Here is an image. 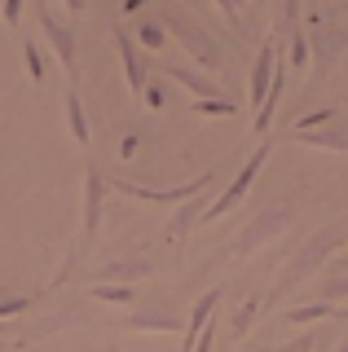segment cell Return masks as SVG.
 <instances>
[{"label": "cell", "instance_id": "1", "mask_svg": "<svg viewBox=\"0 0 348 352\" xmlns=\"http://www.w3.org/2000/svg\"><path fill=\"white\" fill-rule=\"evenodd\" d=\"M340 242H348V229H344V225L326 229V234H313V238H309V242H304V247L296 251V260H291L287 269H282V278L274 282V291H269L265 300H260V308H278V304H282V295L300 291V286L309 282V278L322 269L326 260H331V251L340 247Z\"/></svg>", "mask_w": 348, "mask_h": 352}, {"label": "cell", "instance_id": "2", "mask_svg": "<svg viewBox=\"0 0 348 352\" xmlns=\"http://www.w3.org/2000/svg\"><path fill=\"white\" fill-rule=\"evenodd\" d=\"M291 216H296V203H269L265 212H256L252 220H247L238 234L225 242V256L221 260H230V264H238V260H252L260 247H265L269 238H278V234H287L291 229Z\"/></svg>", "mask_w": 348, "mask_h": 352}, {"label": "cell", "instance_id": "3", "mask_svg": "<svg viewBox=\"0 0 348 352\" xmlns=\"http://www.w3.org/2000/svg\"><path fill=\"white\" fill-rule=\"evenodd\" d=\"M163 31H168V36L177 40L181 49H186L190 58L203 66V71H221V62H225V58H221V49H216V40H212L190 14H177V9H172V14L163 18Z\"/></svg>", "mask_w": 348, "mask_h": 352}, {"label": "cell", "instance_id": "4", "mask_svg": "<svg viewBox=\"0 0 348 352\" xmlns=\"http://www.w3.org/2000/svg\"><path fill=\"white\" fill-rule=\"evenodd\" d=\"M221 181V172H203V176H194V181L186 185H177V190H150V185H133V181H124V176H111V190L119 194H128V198H141V203H159V207H181L186 198L194 194H203V190H212V185Z\"/></svg>", "mask_w": 348, "mask_h": 352}, {"label": "cell", "instance_id": "5", "mask_svg": "<svg viewBox=\"0 0 348 352\" xmlns=\"http://www.w3.org/2000/svg\"><path fill=\"white\" fill-rule=\"evenodd\" d=\"M269 150H274V146H269V141H260V146H256V154H252V159L243 163V168H238V176H234L230 185H225V194L216 198V203H208V212H203L199 220H216V216L234 212V207H238V203H243V198H247V190H252V185H256L260 168H265V163H269Z\"/></svg>", "mask_w": 348, "mask_h": 352}, {"label": "cell", "instance_id": "6", "mask_svg": "<svg viewBox=\"0 0 348 352\" xmlns=\"http://www.w3.org/2000/svg\"><path fill=\"white\" fill-rule=\"evenodd\" d=\"M36 22H40V36H45L53 44V53H58L62 71L71 75V80H80V49H75V31L67 27V22H58L49 14L45 0H36Z\"/></svg>", "mask_w": 348, "mask_h": 352}, {"label": "cell", "instance_id": "7", "mask_svg": "<svg viewBox=\"0 0 348 352\" xmlns=\"http://www.w3.org/2000/svg\"><path fill=\"white\" fill-rule=\"evenodd\" d=\"M102 220H106V176L89 163V172H84V242L97 238Z\"/></svg>", "mask_w": 348, "mask_h": 352}, {"label": "cell", "instance_id": "8", "mask_svg": "<svg viewBox=\"0 0 348 352\" xmlns=\"http://www.w3.org/2000/svg\"><path fill=\"white\" fill-rule=\"evenodd\" d=\"M348 44V36H344V27H335V22H326V18H318L313 22V58H318V66H322V75L335 66V58H340V49Z\"/></svg>", "mask_w": 348, "mask_h": 352}, {"label": "cell", "instance_id": "9", "mask_svg": "<svg viewBox=\"0 0 348 352\" xmlns=\"http://www.w3.org/2000/svg\"><path fill=\"white\" fill-rule=\"evenodd\" d=\"M221 300H225V286H212V291H203L199 300H194L190 317H186V339H181V352H190V348H194V339L203 335V326L212 322V313L221 308Z\"/></svg>", "mask_w": 348, "mask_h": 352}, {"label": "cell", "instance_id": "10", "mask_svg": "<svg viewBox=\"0 0 348 352\" xmlns=\"http://www.w3.org/2000/svg\"><path fill=\"white\" fill-rule=\"evenodd\" d=\"M111 36H115L119 62H124V80H128V88H133V97H137V102H141V88H146V71H141V58H137V44H133V36H128L124 27H115Z\"/></svg>", "mask_w": 348, "mask_h": 352}, {"label": "cell", "instance_id": "11", "mask_svg": "<svg viewBox=\"0 0 348 352\" xmlns=\"http://www.w3.org/2000/svg\"><path fill=\"white\" fill-rule=\"evenodd\" d=\"M274 62H278V49H274V40H265V44H260V53H256V62H252V106L256 110L265 106V97H269Z\"/></svg>", "mask_w": 348, "mask_h": 352}, {"label": "cell", "instance_id": "12", "mask_svg": "<svg viewBox=\"0 0 348 352\" xmlns=\"http://www.w3.org/2000/svg\"><path fill=\"white\" fill-rule=\"evenodd\" d=\"M155 273V264L150 260H141V256H128V260H111L106 269H97L93 273V282H141V278H150Z\"/></svg>", "mask_w": 348, "mask_h": 352}, {"label": "cell", "instance_id": "13", "mask_svg": "<svg viewBox=\"0 0 348 352\" xmlns=\"http://www.w3.org/2000/svg\"><path fill=\"white\" fill-rule=\"evenodd\" d=\"M62 106H67V128L75 137V146H89L93 132H89V119H84V102H80V80L67 84V97H62Z\"/></svg>", "mask_w": 348, "mask_h": 352}, {"label": "cell", "instance_id": "14", "mask_svg": "<svg viewBox=\"0 0 348 352\" xmlns=\"http://www.w3.org/2000/svg\"><path fill=\"white\" fill-rule=\"evenodd\" d=\"M168 80H177L181 88H190L194 93V102H203V97H221V88H216V80H208V75H199V71H190V66H159Z\"/></svg>", "mask_w": 348, "mask_h": 352}, {"label": "cell", "instance_id": "15", "mask_svg": "<svg viewBox=\"0 0 348 352\" xmlns=\"http://www.w3.org/2000/svg\"><path fill=\"white\" fill-rule=\"evenodd\" d=\"M203 212H208V190H203V194H194V198H186V203H181V212L168 220V238H172V242H177V238H186L190 229L199 225V216H203Z\"/></svg>", "mask_w": 348, "mask_h": 352}, {"label": "cell", "instance_id": "16", "mask_svg": "<svg viewBox=\"0 0 348 352\" xmlns=\"http://www.w3.org/2000/svg\"><path fill=\"white\" fill-rule=\"evenodd\" d=\"M300 146L309 150H335V154H348V132L340 128H309V132H291Z\"/></svg>", "mask_w": 348, "mask_h": 352}, {"label": "cell", "instance_id": "17", "mask_svg": "<svg viewBox=\"0 0 348 352\" xmlns=\"http://www.w3.org/2000/svg\"><path fill=\"white\" fill-rule=\"evenodd\" d=\"M124 330H137V335H177V330H181V317H168V313H141V317H128Z\"/></svg>", "mask_w": 348, "mask_h": 352}, {"label": "cell", "instance_id": "18", "mask_svg": "<svg viewBox=\"0 0 348 352\" xmlns=\"http://www.w3.org/2000/svg\"><path fill=\"white\" fill-rule=\"evenodd\" d=\"M256 317H260V295H247V300L234 308V317H230V335L247 339V330L256 326Z\"/></svg>", "mask_w": 348, "mask_h": 352}, {"label": "cell", "instance_id": "19", "mask_svg": "<svg viewBox=\"0 0 348 352\" xmlns=\"http://www.w3.org/2000/svg\"><path fill=\"white\" fill-rule=\"evenodd\" d=\"M282 317H287V326H309V322H318V317H335V304H296V308H282Z\"/></svg>", "mask_w": 348, "mask_h": 352}, {"label": "cell", "instance_id": "20", "mask_svg": "<svg viewBox=\"0 0 348 352\" xmlns=\"http://www.w3.org/2000/svg\"><path fill=\"white\" fill-rule=\"evenodd\" d=\"M326 344H331V330H309V335H300V339H291V344H282V348H265V352H326Z\"/></svg>", "mask_w": 348, "mask_h": 352}, {"label": "cell", "instance_id": "21", "mask_svg": "<svg viewBox=\"0 0 348 352\" xmlns=\"http://www.w3.org/2000/svg\"><path fill=\"white\" fill-rule=\"evenodd\" d=\"M23 62H27V75H31V84H45L49 66H45V53H40V44H36V40H23Z\"/></svg>", "mask_w": 348, "mask_h": 352}, {"label": "cell", "instance_id": "22", "mask_svg": "<svg viewBox=\"0 0 348 352\" xmlns=\"http://www.w3.org/2000/svg\"><path fill=\"white\" fill-rule=\"evenodd\" d=\"M89 295H93V300H106V304H133L137 300L133 286H102V282H93Z\"/></svg>", "mask_w": 348, "mask_h": 352}, {"label": "cell", "instance_id": "23", "mask_svg": "<svg viewBox=\"0 0 348 352\" xmlns=\"http://www.w3.org/2000/svg\"><path fill=\"white\" fill-rule=\"evenodd\" d=\"M190 110H199V115H221V119H230V115H238V106L230 102V97H203V102H194Z\"/></svg>", "mask_w": 348, "mask_h": 352}, {"label": "cell", "instance_id": "24", "mask_svg": "<svg viewBox=\"0 0 348 352\" xmlns=\"http://www.w3.org/2000/svg\"><path fill=\"white\" fill-rule=\"evenodd\" d=\"M31 304H36L31 295H0V322H14V317L27 313Z\"/></svg>", "mask_w": 348, "mask_h": 352}, {"label": "cell", "instance_id": "25", "mask_svg": "<svg viewBox=\"0 0 348 352\" xmlns=\"http://www.w3.org/2000/svg\"><path fill=\"white\" fill-rule=\"evenodd\" d=\"M163 40H168V36H163L159 22H141V31H137V44H141V49L155 53V49H163Z\"/></svg>", "mask_w": 348, "mask_h": 352}, {"label": "cell", "instance_id": "26", "mask_svg": "<svg viewBox=\"0 0 348 352\" xmlns=\"http://www.w3.org/2000/svg\"><path fill=\"white\" fill-rule=\"evenodd\" d=\"M331 119H335V106H322V110H309V115H304V119H300V124H296V128H291V132H309V128H326V124H331Z\"/></svg>", "mask_w": 348, "mask_h": 352}, {"label": "cell", "instance_id": "27", "mask_svg": "<svg viewBox=\"0 0 348 352\" xmlns=\"http://www.w3.org/2000/svg\"><path fill=\"white\" fill-rule=\"evenodd\" d=\"M216 9L225 14V22H230L234 31H243V9H238V0H216Z\"/></svg>", "mask_w": 348, "mask_h": 352}, {"label": "cell", "instance_id": "28", "mask_svg": "<svg viewBox=\"0 0 348 352\" xmlns=\"http://www.w3.org/2000/svg\"><path fill=\"white\" fill-rule=\"evenodd\" d=\"M18 18H23V0H5V5H0V22H5V27H18Z\"/></svg>", "mask_w": 348, "mask_h": 352}, {"label": "cell", "instance_id": "29", "mask_svg": "<svg viewBox=\"0 0 348 352\" xmlns=\"http://www.w3.org/2000/svg\"><path fill=\"white\" fill-rule=\"evenodd\" d=\"M141 102H150V110H163V93H159V84H146V88H141Z\"/></svg>", "mask_w": 348, "mask_h": 352}, {"label": "cell", "instance_id": "30", "mask_svg": "<svg viewBox=\"0 0 348 352\" xmlns=\"http://www.w3.org/2000/svg\"><path fill=\"white\" fill-rule=\"evenodd\" d=\"M137 150H141V137H137V132H128V137L119 141V154H124V159H133Z\"/></svg>", "mask_w": 348, "mask_h": 352}, {"label": "cell", "instance_id": "31", "mask_svg": "<svg viewBox=\"0 0 348 352\" xmlns=\"http://www.w3.org/2000/svg\"><path fill=\"white\" fill-rule=\"evenodd\" d=\"M141 5H146V0H124V14H137Z\"/></svg>", "mask_w": 348, "mask_h": 352}, {"label": "cell", "instance_id": "32", "mask_svg": "<svg viewBox=\"0 0 348 352\" xmlns=\"http://www.w3.org/2000/svg\"><path fill=\"white\" fill-rule=\"evenodd\" d=\"M84 5H89V0H67V9H71V14H84Z\"/></svg>", "mask_w": 348, "mask_h": 352}, {"label": "cell", "instance_id": "33", "mask_svg": "<svg viewBox=\"0 0 348 352\" xmlns=\"http://www.w3.org/2000/svg\"><path fill=\"white\" fill-rule=\"evenodd\" d=\"M335 322H348V308H335Z\"/></svg>", "mask_w": 348, "mask_h": 352}, {"label": "cell", "instance_id": "34", "mask_svg": "<svg viewBox=\"0 0 348 352\" xmlns=\"http://www.w3.org/2000/svg\"><path fill=\"white\" fill-rule=\"evenodd\" d=\"M335 352H348V339H340V344H335Z\"/></svg>", "mask_w": 348, "mask_h": 352}, {"label": "cell", "instance_id": "35", "mask_svg": "<svg viewBox=\"0 0 348 352\" xmlns=\"http://www.w3.org/2000/svg\"><path fill=\"white\" fill-rule=\"evenodd\" d=\"M5 330H9V322H0V335H5Z\"/></svg>", "mask_w": 348, "mask_h": 352}, {"label": "cell", "instance_id": "36", "mask_svg": "<svg viewBox=\"0 0 348 352\" xmlns=\"http://www.w3.org/2000/svg\"><path fill=\"white\" fill-rule=\"evenodd\" d=\"M14 352H23V344H14Z\"/></svg>", "mask_w": 348, "mask_h": 352}, {"label": "cell", "instance_id": "37", "mask_svg": "<svg viewBox=\"0 0 348 352\" xmlns=\"http://www.w3.org/2000/svg\"><path fill=\"white\" fill-rule=\"evenodd\" d=\"M344 269H348V256H344Z\"/></svg>", "mask_w": 348, "mask_h": 352}]
</instances>
